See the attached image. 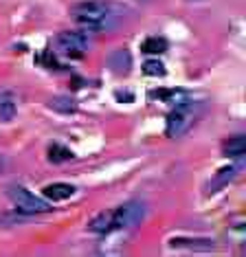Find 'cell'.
Instances as JSON below:
<instances>
[{"instance_id":"obj_4","label":"cell","mask_w":246,"mask_h":257,"mask_svg":"<svg viewBox=\"0 0 246 257\" xmlns=\"http://www.w3.org/2000/svg\"><path fill=\"white\" fill-rule=\"evenodd\" d=\"M55 46L60 53L68 55V57H81L88 49V40L84 33H79V31H62V33H57V38H55Z\"/></svg>"},{"instance_id":"obj_13","label":"cell","mask_w":246,"mask_h":257,"mask_svg":"<svg viewBox=\"0 0 246 257\" xmlns=\"http://www.w3.org/2000/svg\"><path fill=\"white\" fill-rule=\"evenodd\" d=\"M73 150L66 148V145H62V143H51L49 145V161L51 163H66L73 159Z\"/></svg>"},{"instance_id":"obj_6","label":"cell","mask_w":246,"mask_h":257,"mask_svg":"<svg viewBox=\"0 0 246 257\" xmlns=\"http://www.w3.org/2000/svg\"><path fill=\"white\" fill-rule=\"evenodd\" d=\"M75 194V187L68 185V183H51L42 189V196L46 198L49 202H62V200H68L70 196Z\"/></svg>"},{"instance_id":"obj_3","label":"cell","mask_w":246,"mask_h":257,"mask_svg":"<svg viewBox=\"0 0 246 257\" xmlns=\"http://www.w3.org/2000/svg\"><path fill=\"white\" fill-rule=\"evenodd\" d=\"M145 215V202L141 200H128L112 209V231L130 229V226L139 224Z\"/></svg>"},{"instance_id":"obj_8","label":"cell","mask_w":246,"mask_h":257,"mask_svg":"<svg viewBox=\"0 0 246 257\" xmlns=\"http://www.w3.org/2000/svg\"><path fill=\"white\" fill-rule=\"evenodd\" d=\"M16 110H18L16 92L9 88H0V116H3L5 121H11L16 116Z\"/></svg>"},{"instance_id":"obj_11","label":"cell","mask_w":246,"mask_h":257,"mask_svg":"<svg viewBox=\"0 0 246 257\" xmlns=\"http://www.w3.org/2000/svg\"><path fill=\"white\" fill-rule=\"evenodd\" d=\"M246 152V139L244 134H235L224 143V156L226 159H239Z\"/></svg>"},{"instance_id":"obj_9","label":"cell","mask_w":246,"mask_h":257,"mask_svg":"<svg viewBox=\"0 0 246 257\" xmlns=\"http://www.w3.org/2000/svg\"><path fill=\"white\" fill-rule=\"evenodd\" d=\"M88 231L97 233V235H105L112 231V211H101L88 222Z\"/></svg>"},{"instance_id":"obj_14","label":"cell","mask_w":246,"mask_h":257,"mask_svg":"<svg viewBox=\"0 0 246 257\" xmlns=\"http://www.w3.org/2000/svg\"><path fill=\"white\" fill-rule=\"evenodd\" d=\"M51 108L55 110V112H62V114L77 112V103H75L70 97H53L51 99Z\"/></svg>"},{"instance_id":"obj_7","label":"cell","mask_w":246,"mask_h":257,"mask_svg":"<svg viewBox=\"0 0 246 257\" xmlns=\"http://www.w3.org/2000/svg\"><path fill=\"white\" fill-rule=\"evenodd\" d=\"M108 66H110V71H114V73H119V75H123V73H128L130 71V66H132V57H130V53H128L126 49H116V51H112V53L108 55Z\"/></svg>"},{"instance_id":"obj_10","label":"cell","mask_w":246,"mask_h":257,"mask_svg":"<svg viewBox=\"0 0 246 257\" xmlns=\"http://www.w3.org/2000/svg\"><path fill=\"white\" fill-rule=\"evenodd\" d=\"M172 246H178V248H202V250H209L213 248V239L209 237H178V239H172Z\"/></svg>"},{"instance_id":"obj_18","label":"cell","mask_w":246,"mask_h":257,"mask_svg":"<svg viewBox=\"0 0 246 257\" xmlns=\"http://www.w3.org/2000/svg\"><path fill=\"white\" fill-rule=\"evenodd\" d=\"M5 167V159H3V154H0V169Z\"/></svg>"},{"instance_id":"obj_1","label":"cell","mask_w":246,"mask_h":257,"mask_svg":"<svg viewBox=\"0 0 246 257\" xmlns=\"http://www.w3.org/2000/svg\"><path fill=\"white\" fill-rule=\"evenodd\" d=\"M73 18L79 27L90 31H105L114 25L112 7L103 0H84L73 7Z\"/></svg>"},{"instance_id":"obj_2","label":"cell","mask_w":246,"mask_h":257,"mask_svg":"<svg viewBox=\"0 0 246 257\" xmlns=\"http://www.w3.org/2000/svg\"><path fill=\"white\" fill-rule=\"evenodd\" d=\"M7 196H9V200L14 202L16 211H20L25 215H40V213L53 211L49 200H44V198L31 194V191H29L27 187H22V185H11Z\"/></svg>"},{"instance_id":"obj_15","label":"cell","mask_w":246,"mask_h":257,"mask_svg":"<svg viewBox=\"0 0 246 257\" xmlns=\"http://www.w3.org/2000/svg\"><path fill=\"white\" fill-rule=\"evenodd\" d=\"M158 99H163L165 103H174V106H185L187 103V95L185 90H158L154 92Z\"/></svg>"},{"instance_id":"obj_12","label":"cell","mask_w":246,"mask_h":257,"mask_svg":"<svg viewBox=\"0 0 246 257\" xmlns=\"http://www.w3.org/2000/svg\"><path fill=\"white\" fill-rule=\"evenodd\" d=\"M141 51L148 55H158V53H163V51H167V42H165V38H158V36L145 38L143 42H141Z\"/></svg>"},{"instance_id":"obj_5","label":"cell","mask_w":246,"mask_h":257,"mask_svg":"<svg viewBox=\"0 0 246 257\" xmlns=\"http://www.w3.org/2000/svg\"><path fill=\"white\" fill-rule=\"evenodd\" d=\"M191 121H193V116L189 112V108H187V103L185 106H176V110H172L167 116V123H165V132H167V137H180L187 127L191 125Z\"/></svg>"},{"instance_id":"obj_17","label":"cell","mask_w":246,"mask_h":257,"mask_svg":"<svg viewBox=\"0 0 246 257\" xmlns=\"http://www.w3.org/2000/svg\"><path fill=\"white\" fill-rule=\"evenodd\" d=\"M233 176H235V167H222L218 174H215V180H213V187H222V185H226L228 180H231Z\"/></svg>"},{"instance_id":"obj_16","label":"cell","mask_w":246,"mask_h":257,"mask_svg":"<svg viewBox=\"0 0 246 257\" xmlns=\"http://www.w3.org/2000/svg\"><path fill=\"white\" fill-rule=\"evenodd\" d=\"M143 75H148V77H163L165 75V66L158 60H148L143 64Z\"/></svg>"}]
</instances>
